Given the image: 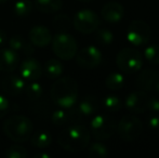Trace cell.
<instances>
[{
	"label": "cell",
	"instance_id": "4fadbf2b",
	"mask_svg": "<svg viewBox=\"0 0 159 158\" xmlns=\"http://www.w3.org/2000/svg\"><path fill=\"white\" fill-rule=\"evenodd\" d=\"M20 75L27 81H36L42 75V66L35 59H27L20 66Z\"/></svg>",
	"mask_w": 159,
	"mask_h": 158
},
{
	"label": "cell",
	"instance_id": "9a60e30c",
	"mask_svg": "<svg viewBox=\"0 0 159 158\" xmlns=\"http://www.w3.org/2000/svg\"><path fill=\"white\" fill-rule=\"evenodd\" d=\"M26 87V80L21 76V75H10L6 77L2 81V88L3 91L7 92L9 95L16 97L21 94Z\"/></svg>",
	"mask_w": 159,
	"mask_h": 158
},
{
	"label": "cell",
	"instance_id": "7a4b0ae2",
	"mask_svg": "<svg viewBox=\"0 0 159 158\" xmlns=\"http://www.w3.org/2000/svg\"><path fill=\"white\" fill-rule=\"evenodd\" d=\"M52 101L61 108H70L76 105L78 86L71 77H62L52 84L50 90Z\"/></svg>",
	"mask_w": 159,
	"mask_h": 158
},
{
	"label": "cell",
	"instance_id": "d4e9b609",
	"mask_svg": "<svg viewBox=\"0 0 159 158\" xmlns=\"http://www.w3.org/2000/svg\"><path fill=\"white\" fill-rule=\"evenodd\" d=\"M14 13L20 17H26L33 10V2L30 0H17L13 7Z\"/></svg>",
	"mask_w": 159,
	"mask_h": 158
},
{
	"label": "cell",
	"instance_id": "4316f807",
	"mask_svg": "<svg viewBox=\"0 0 159 158\" xmlns=\"http://www.w3.org/2000/svg\"><path fill=\"white\" fill-rule=\"evenodd\" d=\"M88 155L92 158H105L108 156V148L102 142H94L89 147Z\"/></svg>",
	"mask_w": 159,
	"mask_h": 158
},
{
	"label": "cell",
	"instance_id": "9c48e42d",
	"mask_svg": "<svg viewBox=\"0 0 159 158\" xmlns=\"http://www.w3.org/2000/svg\"><path fill=\"white\" fill-rule=\"evenodd\" d=\"M74 27L81 34H92L100 27L101 20L92 10H80L74 17Z\"/></svg>",
	"mask_w": 159,
	"mask_h": 158
},
{
	"label": "cell",
	"instance_id": "8d00e7d4",
	"mask_svg": "<svg viewBox=\"0 0 159 158\" xmlns=\"http://www.w3.org/2000/svg\"><path fill=\"white\" fill-rule=\"evenodd\" d=\"M34 157H35V158H39V157H41V158H49V157H50V155L44 154V153H40V154H36Z\"/></svg>",
	"mask_w": 159,
	"mask_h": 158
},
{
	"label": "cell",
	"instance_id": "ba28073f",
	"mask_svg": "<svg viewBox=\"0 0 159 158\" xmlns=\"http://www.w3.org/2000/svg\"><path fill=\"white\" fill-rule=\"evenodd\" d=\"M118 134L124 141L131 142L136 140L143 131V124L134 115H127L120 119L117 124Z\"/></svg>",
	"mask_w": 159,
	"mask_h": 158
},
{
	"label": "cell",
	"instance_id": "cb8c5ba5",
	"mask_svg": "<svg viewBox=\"0 0 159 158\" xmlns=\"http://www.w3.org/2000/svg\"><path fill=\"white\" fill-rule=\"evenodd\" d=\"M125 84V77L120 73H111L106 77L105 80V86L109 89V90H120Z\"/></svg>",
	"mask_w": 159,
	"mask_h": 158
},
{
	"label": "cell",
	"instance_id": "d590c367",
	"mask_svg": "<svg viewBox=\"0 0 159 158\" xmlns=\"http://www.w3.org/2000/svg\"><path fill=\"white\" fill-rule=\"evenodd\" d=\"M6 40H7V35H6V33H4L2 29H0V47L3 46L4 42H6Z\"/></svg>",
	"mask_w": 159,
	"mask_h": 158
},
{
	"label": "cell",
	"instance_id": "484cf974",
	"mask_svg": "<svg viewBox=\"0 0 159 158\" xmlns=\"http://www.w3.org/2000/svg\"><path fill=\"white\" fill-rule=\"evenodd\" d=\"M25 93L27 97L32 101H36V100L40 99L43 93V88H42L41 84L36 80V81H30V84H26L25 87Z\"/></svg>",
	"mask_w": 159,
	"mask_h": 158
},
{
	"label": "cell",
	"instance_id": "e0dca14e",
	"mask_svg": "<svg viewBox=\"0 0 159 158\" xmlns=\"http://www.w3.org/2000/svg\"><path fill=\"white\" fill-rule=\"evenodd\" d=\"M20 56L12 49L0 50V70L4 73H11L19 66Z\"/></svg>",
	"mask_w": 159,
	"mask_h": 158
},
{
	"label": "cell",
	"instance_id": "d6986e66",
	"mask_svg": "<svg viewBox=\"0 0 159 158\" xmlns=\"http://www.w3.org/2000/svg\"><path fill=\"white\" fill-rule=\"evenodd\" d=\"M9 48L12 49L17 54L32 55L34 53V46L32 42L27 41L24 37L20 35L12 36L9 40Z\"/></svg>",
	"mask_w": 159,
	"mask_h": 158
},
{
	"label": "cell",
	"instance_id": "8992f818",
	"mask_svg": "<svg viewBox=\"0 0 159 158\" xmlns=\"http://www.w3.org/2000/svg\"><path fill=\"white\" fill-rule=\"evenodd\" d=\"M117 129V122L107 115H96L90 124V132L98 141H104L114 135Z\"/></svg>",
	"mask_w": 159,
	"mask_h": 158
},
{
	"label": "cell",
	"instance_id": "f35d334b",
	"mask_svg": "<svg viewBox=\"0 0 159 158\" xmlns=\"http://www.w3.org/2000/svg\"><path fill=\"white\" fill-rule=\"evenodd\" d=\"M78 1H81V2H90L92 0H78Z\"/></svg>",
	"mask_w": 159,
	"mask_h": 158
},
{
	"label": "cell",
	"instance_id": "8fae6325",
	"mask_svg": "<svg viewBox=\"0 0 159 158\" xmlns=\"http://www.w3.org/2000/svg\"><path fill=\"white\" fill-rule=\"evenodd\" d=\"M149 97L147 92L143 90H138L130 93L126 99V107L133 114H142L147 111Z\"/></svg>",
	"mask_w": 159,
	"mask_h": 158
},
{
	"label": "cell",
	"instance_id": "30bf717a",
	"mask_svg": "<svg viewBox=\"0 0 159 158\" xmlns=\"http://www.w3.org/2000/svg\"><path fill=\"white\" fill-rule=\"evenodd\" d=\"M102 52L98 48L94 46H88L81 49L76 54V62L82 68L93 70L98 67L102 62Z\"/></svg>",
	"mask_w": 159,
	"mask_h": 158
},
{
	"label": "cell",
	"instance_id": "7c38bea8",
	"mask_svg": "<svg viewBox=\"0 0 159 158\" xmlns=\"http://www.w3.org/2000/svg\"><path fill=\"white\" fill-rule=\"evenodd\" d=\"M81 118V115L78 113L77 108L74 110L70 108H61V110L55 111L51 116L53 124L55 126H65V124H77Z\"/></svg>",
	"mask_w": 159,
	"mask_h": 158
},
{
	"label": "cell",
	"instance_id": "f546056e",
	"mask_svg": "<svg viewBox=\"0 0 159 158\" xmlns=\"http://www.w3.org/2000/svg\"><path fill=\"white\" fill-rule=\"evenodd\" d=\"M96 41L102 46H109L114 41V35L107 28H101L96 29Z\"/></svg>",
	"mask_w": 159,
	"mask_h": 158
},
{
	"label": "cell",
	"instance_id": "52a82bcc",
	"mask_svg": "<svg viewBox=\"0 0 159 158\" xmlns=\"http://www.w3.org/2000/svg\"><path fill=\"white\" fill-rule=\"evenodd\" d=\"M152 37V29L144 21L135 20L129 24L127 29V40L130 44L135 47L144 46L148 43Z\"/></svg>",
	"mask_w": 159,
	"mask_h": 158
},
{
	"label": "cell",
	"instance_id": "5b68a950",
	"mask_svg": "<svg viewBox=\"0 0 159 158\" xmlns=\"http://www.w3.org/2000/svg\"><path fill=\"white\" fill-rule=\"evenodd\" d=\"M116 63L121 72L133 74L142 68L143 56L140 51L133 48L122 49L116 56Z\"/></svg>",
	"mask_w": 159,
	"mask_h": 158
},
{
	"label": "cell",
	"instance_id": "2e32d148",
	"mask_svg": "<svg viewBox=\"0 0 159 158\" xmlns=\"http://www.w3.org/2000/svg\"><path fill=\"white\" fill-rule=\"evenodd\" d=\"M101 14H102L103 19L108 23H118L124 17L125 9L122 4H120L119 2H108L103 7Z\"/></svg>",
	"mask_w": 159,
	"mask_h": 158
},
{
	"label": "cell",
	"instance_id": "ffe728a7",
	"mask_svg": "<svg viewBox=\"0 0 159 158\" xmlns=\"http://www.w3.org/2000/svg\"><path fill=\"white\" fill-rule=\"evenodd\" d=\"M98 106H100V102L96 99L95 97L92 95H89L86 97L79 102L77 106V111L81 117L84 116H91V115L95 114L96 111L98 110Z\"/></svg>",
	"mask_w": 159,
	"mask_h": 158
},
{
	"label": "cell",
	"instance_id": "f1b7e54d",
	"mask_svg": "<svg viewBox=\"0 0 159 158\" xmlns=\"http://www.w3.org/2000/svg\"><path fill=\"white\" fill-rule=\"evenodd\" d=\"M144 57L147 62L154 65L159 64V46L158 44H151L144 49Z\"/></svg>",
	"mask_w": 159,
	"mask_h": 158
},
{
	"label": "cell",
	"instance_id": "83f0119b",
	"mask_svg": "<svg viewBox=\"0 0 159 158\" xmlns=\"http://www.w3.org/2000/svg\"><path fill=\"white\" fill-rule=\"evenodd\" d=\"M53 27L57 32L59 33H66L70 28L71 22L70 19L66 14H59L54 17L52 22Z\"/></svg>",
	"mask_w": 159,
	"mask_h": 158
},
{
	"label": "cell",
	"instance_id": "5bb4252c",
	"mask_svg": "<svg viewBox=\"0 0 159 158\" xmlns=\"http://www.w3.org/2000/svg\"><path fill=\"white\" fill-rule=\"evenodd\" d=\"M30 41L32 42L33 46H36L38 48H44L49 46L52 41V35L49 30L48 27L42 25H38L33 27L30 30Z\"/></svg>",
	"mask_w": 159,
	"mask_h": 158
},
{
	"label": "cell",
	"instance_id": "7402d4cb",
	"mask_svg": "<svg viewBox=\"0 0 159 158\" xmlns=\"http://www.w3.org/2000/svg\"><path fill=\"white\" fill-rule=\"evenodd\" d=\"M52 143V135L49 131L40 130L32 137V145L37 148H47Z\"/></svg>",
	"mask_w": 159,
	"mask_h": 158
},
{
	"label": "cell",
	"instance_id": "44dd1931",
	"mask_svg": "<svg viewBox=\"0 0 159 158\" xmlns=\"http://www.w3.org/2000/svg\"><path fill=\"white\" fill-rule=\"evenodd\" d=\"M36 8L44 13H54L63 7L62 0H35Z\"/></svg>",
	"mask_w": 159,
	"mask_h": 158
},
{
	"label": "cell",
	"instance_id": "e575fe53",
	"mask_svg": "<svg viewBox=\"0 0 159 158\" xmlns=\"http://www.w3.org/2000/svg\"><path fill=\"white\" fill-rule=\"evenodd\" d=\"M149 128L154 130H159V115L158 114H151L147 119Z\"/></svg>",
	"mask_w": 159,
	"mask_h": 158
},
{
	"label": "cell",
	"instance_id": "836d02e7",
	"mask_svg": "<svg viewBox=\"0 0 159 158\" xmlns=\"http://www.w3.org/2000/svg\"><path fill=\"white\" fill-rule=\"evenodd\" d=\"M10 111V102L7 97L0 95V118L4 117Z\"/></svg>",
	"mask_w": 159,
	"mask_h": 158
},
{
	"label": "cell",
	"instance_id": "ac0fdd59",
	"mask_svg": "<svg viewBox=\"0 0 159 158\" xmlns=\"http://www.w3.org/2000/svg\"><path fill=\"white\" fill-rule=\"evenodd\" d=\"M159 80V72L156 70H144L136 78V86L140 90L145 92L152 91L156 82Z\"/></svg>",
	"mask_w": 159,
	"mask_h": 158
},
{
	"label": "cell",
	"instance_id": "277c9868",
	"mask_svg": "<svg viewBox=\"0 0 159 158\" xmlns=\"http://www.w3.org/2000/svg\"><path fill=\"white\" fill-rule=\"evenodd\" d=\"M52 50L59 59L69 61L77 54V42L67 33H59L52 40Z\"/></svg>",
	"mask_w": 159,
	"mask_h": 158
},
{
	"label": "cell",
	"instance_id": "1f68e13d",
	"mask_svg": "<svg viewBox=\"0 0 159 158\" xmlns=\"http://www.w3.org/2000/svg\"><path fill=\"white\" fill-rule=\"evenodd\" d=\"M28 156V153L23 146L13 145L6 151L7 158H26Z\"/></svg>",
	"mask_w": 159,
	"mask_h": 158
},
{
	"label": "cell",
	"instance_id": "74e56055",
	"mask_svg": "<svg viewBox=\"0 0 159 158\" xmlns=\"http://www.w3.org/2000/svg\"><path fill=\"white\" fill-rule=\"evenodd\" d=\"M153 90H155V92L159 95V80H158L157 82H156V84H155V87H154Z\"/></svg>",
	"mask_w": 159,
	"mask_h": 158
},
{
	"label": "cell",
	"instance_id": "6da1fadb",
	"mask_svg": "<svg viewBox=\"0 0 159 158\" xmlns=\"http://www.w3.org/2000/svg\"><path fill=\"white\" fill-rule=\"evenodd\" d=\"M57 143L62 148L70 153L86 150L90 143V131L80 124H71L64 129L57 138Z\"/></svg>",
	"mask_w": 159,
	"mask_h": 158
},
{
	"label": "cell",
	"instance_id": "4dcf8cb0",
	"mask_svg": "<svg viewBox=\"0 0 159 158\" xmlns=\"http://www.w3.org/2000/svg\"><path fill=\"white\" fill-rule=\"evenodd\" d=\"M103 106L105 110L109 111V112H117L121 108V101L118 97L116 95H107L104 100H103Z\"/></svg>",
	"mask_w": 159,
	"mask_h": 158
},
{
	"label": "cell",
	"instance_id": "d6a6232c",
	"mask_svg": "<svg viewBox=\"0 0 159 158\" xmlns=\"http://www.w3.org/2000/svg\"><path fill=\"white\" fill-rule=\"evenodd\" d=\"M147 111L151 114L159 115V99L158 97H149L148 104H147Z\"/></svg>",
	"mask_w": 159,
	"mask_h": 158
},
{
	"label": "cell",
	"instance_id": "603a6c76",
	"mask_svg": "<svg viewBox=\"0 0 159 158\" xmlns=\"http://www.w3.org/2000/svg\"><path fill=\"white\" fill-rule=\"evenodd\" d=\"M44 70H46V74L49 78L55 79V78H59L62 75V73H63V70H64V67H63V64L60 61L51 59V60H49L46 63V65H44Z\"/></svg>",
	"mask_w": 159,
	"mask_h": 158
},
{
	"label": "cell",
	"instance_id": "ab89813d",
	"mask_svg": "<svg viewBox=\"0 0 159 158\" xmlns=\"http://www.w3.org/2000/svg\"><path fill=\"white\" fill-rule=\"evenodd\" d=\"M7 0H0V3H3V2H6Z\"/></svg>",
	"mask_w": 159,
	"mask_h": 158
},
{
	"label": "cell",
	"instance_id": "3957f363",
	"mask_svg": "<svg viewBox=\"0 0 159 158\" xmlns=\"http://www.w3.org/2000/svg\"><path fill=\"white\" fill-rule=\"evenodd\" d=\"M3 132L9 139L14 142H26L32 137L33 124L28 117L14 115L4 121Z\"/></svg>",
	"mask_w": 159,
	"mask_h": 158
}]
</instances>
